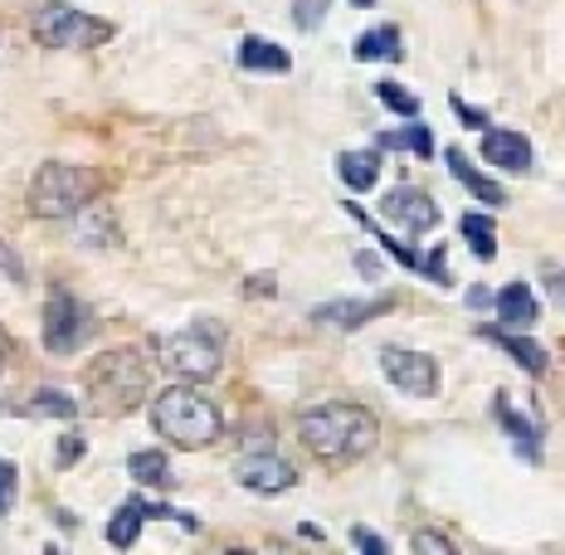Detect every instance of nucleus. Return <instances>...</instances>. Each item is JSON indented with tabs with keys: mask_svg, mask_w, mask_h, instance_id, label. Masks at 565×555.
Returning <instances> with one entry per match:
<instances>
[{
	"mask_svg": "<svg viewBox=\"0 0 565 555\" xmlns=\"http://www.w3.org/2000/svg\"><path fill=\"white\" fill-rule=\"evenodd\" d=\"M409 546H415L419 555H424V551H439V555H454V551H458L449 536H439V531H415V536H409Z\"/></svg>",
	"mask_w": 565,
	"mask_h": 555,
	"instance_id": "cd10ccee",
	"label": "nucleus"
},
{
	"mask_svg": "<svg viewBox=\"0 0 565 555\" xmlns=\"http://www.w3.org/2000/svg\"><path fill=\"white\" fill-rule=\"evenodd\" d=\"M298 439L317 463L347 468V463H361V458L375 448L381 424H375V415L366 405H347V399H341V405H317L312 415H302Z\"/></svg>",
	"mask_w": 565,
	"mask_h": 555,
	"instance_id": "f257e3e1",
	"label": "nucleus"
},
{
	"mask_svg": "<svg viewBox=\"0 0 565 555\" xmlns=\"http://www.w3.org/2000/svg\"><path fill=\"white\" fill-rule=\"evenodd\" d=\"M88 395L98 399L103 415H127L141 395H147V361L137 351H108L88 371Z\"/></svg>",
	"mask_w": 565,
	"mask_h": 555,
	"instance_id": "39448f33",
	"label": "nucleus"
},
{
	"mask_svg": "<svg viewBox=\"0 0 565 555\" xmlns=\"http://www.w3.org/2000/svg\"><path fill=\"white\" fill-rule=\"evenodd\" d=\"M0 268H6L10 282H25V264L15 258V249H10V244H0Z\"/></svg>",
	"mask_w": 565,
	"mask_h": 555,
	"instance_id": "7c9ffc66",
	"label": "nucleus"
},
{
	"mask_svg": "<svg viewBox=\"0 0 565 555\" xmlns=\"http://www.w3.org/2000/svg\"><path fill=\"white\" fill-rule=\"evenodd\" d=\"M482 161L498 171L522 175V171H532V141L522 132H488L482 137Z\"/></svg>",
	"mask_w": 565,
	"mask_h": 555,
	"instance_id": "9b49d317",
	"label": "nucleus"
},
{
	"mask_svg": "<svg viewBox=\"0 0 565 555\" xmlns=\"http://www.w3.org/2000/svg\"><path fill=\"white\" fill-rule=\"evenodd\" d=\"M34 40L44 44V50H98V44L113 40V25L98 15H88V10H74L64 6V0H50V6L34 15Z\"/></svg>",
	"mask_w": 565,
	"mask_h": 555,
	"instance_id": "423d86ee",
	"label": "nucleus"
},
{
	"mask_svg": "<svg viewBox=\"0 0 565 555\" xmlns=\"http://www.w3.org/2000/svg\"><path fill=\"white\" fill-rule=\"evenodd\" d=\"M74 220H78V234H84L93 249H113V244L122 239V234H117V224H113V215H108V205H98V200L78 210Z\"/></svg>",
	"mask_w": 565,
	"mask_h": 555,
	"instance_id": "2eb2a0df",
	"label": "nucleus"
},
{
	"mask_svg": "<svg viewBox=\"0 0 565 555\" xmlns=\"http://www.w3.org/2000/svg\"><path fill=\"white\" fill-rule=\"evenodd\" d=\"M93 332H98V322H93V312L84 302L74 298V292L54 288L50 302H44V346L54 351V356H74L78 346H88Z\"/></svg>",
	"mask_w": 565,
	"mask_h": 555,
	"instance_id": "0eeeda50",
	"label": "nucleus"
},
{
	"mask_svg": "<svg viewBox=\"0 0 565 555\" xmlns=\"http://www.w3.org/2000/svg\"><path fill=\"white\" fill-rule=\"evenodd\" d=\"M84 434H64V444H58V468H68V463H78L84 458Z\"/></svg>",
	"mask_w": 565,
	"mask_h": 555,
	"instance_id": "c756f323",
	"label": "nucleus"
},
{
	"mask_svg": "<svg viewBox=\"0 0 565 555\" xmlns=\"http://www.w3.org/2000/svg\"><path fill=\"white\" fill-rule=\"evenodd\" d=\"M356 6H371V0H356Z\"/></svg>",
	"mask_w": 565,
	"mask_h": 555,
	"instance_id": "f704fd0d",
	"label": "nucleus"
},
{
	"mask_svg": "<svg viewBox=\"0 0 565 555\" xmlns=\"http://www.w3.org/2000/svg\"><path fill=\"white\" fill-rule=\"evenodd\" d=\"M381 371L395 389H405V395H415V399H434L439 395V381H444L439 361H434L429 351H409V346H385Z\"/></svg>",
	"mask_w": 565,
	"mask_h": 555,
	"instance_id": "6e6552de",
	"label": "nucleus"
},
{
	"mask_svg": "<svg viewBox=\"0 0 565 555\" xmlns=\"http://www.w3.org/2000/svg\"><path fill=\"white\" fill-rule=\"evenodd\" d=\"M498 317L508 327H532L536 322V298L526 282H508V288L498 292Z\"/></svg>",
	"mask_w": 565,
	"mask_h": 555,
	"instance_id": "f3484780",
	"label": "nucleus"
},
{
	"mask_svg": "<svg viewBox=\"0 0 565 555\" xmlns=\"http://www.w3.org/2000/svg\"><path fill=\"white\" fill-rule=\"evenodd\" d=\"M127 472H132V482H141V488H171V463L157 448H141V453L127 458Z\"/></svg>",
	"mask_w": 565,
	"mask_h": 555,
	"instance_id": "a211bd4d",
	"label": "nucleus"
},
{
	"mask_svg": "<svg viewBox=\"0 0 565 555\" xmlns=\"http://www.w3.org/2000/svg\"><path fill=\"white\" fill-rule=\"evenodd\" d=\"M449 171H454V181H458V185H468V191L482 200V205H502V185H492L488 175H478L473 167H468V157H463L458 147L449 151Z\"/></svg>",
	"mask_w": 565,
	"mask_h": 555,
	"instance_id": "6ab92c4d",
	"label": "nucleus"
},
{
	"mask_svg": "<svg viewBox=\"0 0 565 555\" xmlns=\"http://www.w3.org/2000/svg\"><path fill=\"white\" fill-rule=\"evenodd\" d=\"M234 482H239V488H249V492L274 498V492L298 488V468L282 463L278 453H254V458H239V463H234Z\"/></svg>",
	"mask_w": 565,
	"mask_h": 555,
	"instance_id": "9d476101",
	"label": "nucleus"
},
{
	"mask_svg": "<svg viewBox=\"0 0 565 555\" xmlns=\"http://www.w3.org/2000/svg\"><path fill=\"white\" fill-rule=\"evenodd\" d=\"M6 361H10V341L0 337V365H6Z\"/></svg>",
	"mask_w": 565,
	"mask_h": 555,
	"instance_id": "72a5a7b5",
	"label": "nucleus"
},
{
	"mask_svg": "<svg viewBox=\"0 0 565 555\" xmlns=\"http://www.w3.org/2000/svg\"><path fill=\"white\" fill-rule=\"evenodd\" d=\"M375 98H381L391 113H399V117H419V98L405 84H381L375 88Z\"/></svg>",
	"mask_w": 565,
	"mask_h": 555,
	"instance_id": "a878e982",
	"label": "nucleus"
},
{
	"mask_svg": "<svg viewBox=\"0 0 565 555\" xmlns=\"http://www.w3.org/2000/svg\"><path fill=\"white\" fill-rule=\"evenodd\" d=\"M399 30L395 25H381V30H366L356 40V58H399Z\"/></svg>",
	"mask_w": 565,
	"mask_h": 555,
	"instance_id": "412c9836",
	"label": "nucleus"
},
{
	"mask_svg": "<svg viewBox=\"0 0 565 555\" xmlns=\"http://www.w3.org/2000/svg\"><path fill=\"white\" fill-rule=\"evenodd\" d=\"M498 419H502V429L512 434L516 448H522L526 458H536V453H541V444H536L541 434H536V424H532V419H522V415H516V409H508V405H498Z\"/></svg>",
	"mask_w": 565,
	"mask_h": 555,
	"instance_id": "4be33fe9",
	"label": "nucleus"
},
{
	"mask_svg": "<svg viewBox=\"0 0 565 555\" xmlns=\"http://www.w3.org/2000/svg\"><path fill=\"white\" fill-rule=\"evenodd\" d=\"M351 541H356V546L366 551V555H385V541L375 536V531H366V526H356V531H351Z\"/></svg>",
	"mask_w": 565,
	"mask_h": 555,
	"instance_id": "2f4dec72",
	"label": "nucleus"
},
{
	"mask_svg": "<svg viewBox=\"0 0 565 555\" xmlns=\"http://www.w3.org/2000/svg\"><path fill=\"white\" fill-rule=\"evenodd\" d=\"M482 337H492L498 341L502 351H508V356L522 365V371H532V375H541L551 365V356H546V346H536V341H526V337H516V332H498V327H488V332Z\"/></svg>",
	"mask_w": 565,
	"mask_h": 555,
	"instance_id": "4468645a",
	"label": "nucleus"
},
{
	"mask_svg": "<svg viewBox=\"0 0 565 555\" xmlns=\"http://www.w3.org/2000/svg\"><path fill=\"white\" fill-rule=\"evenodd\" d=\"M239 64L254 68V74H288L292 58H288V50H278V44H268V40H258V34H249V40L239 44Z\"/></svg>",
	"mask_w": 565,
	"mask_h": 555,
	"instance_id": "ddd939ff",
	"label": "nucleus"
},
{
	"mask_svg": "<svg viewBox=\"0 0 565 555\" xmlns=\"http://www.w3.org/2000/svg\"><path fill=\"white\" fill-rule=\"evenodd\" d=\"M141 522H147V516H141L132 502H127V506H117V516L108 522V541H113V546H122V551H127V546H137Z\"/></svg>",
	"mask_w": 565,
	"mask_h": 555,
	"instance_id": "5701e85b",
	"label": "nucleus"
},
{
	"mask_svg": "<svg viewBox=\"0 0 565 555\" xmlns=\"http://www.w3.org/2000/svg\"><path fill=\"white\" fill-rule=\"evenodd\" d=\"M337 171L351 191H371V185L381 181V157H375V151H341Z\"/></svg>",
	"mask_w": 565,
	"mask_h": 555,
	"instance_id": "dca6fc26",
	"label": "nucleus"
},
{
	"mask_svg": "<svg viewBox=\"0 0 565 555\" xmlns=\"http://www.w3.org/2000/svg\"><path fill=\"white\" fill-rule=\"evenodd\" d=\"M449 103H454V113L463 117V122H473V127H488V113H482V108H468L463 98H449Z\"/></svg>",
	"mask_w": 565,
	"mask_h": 555,
	"instance_id": "473e14b6",
	"label": "nucleus"
},
{
	"mask_svg": "<svg viewBox=\"0 0 565 555\" xmlns=\"http://www.w3.org/2000/svg\"><path fill=\"white\" fill-rule=\"evenodd\" d=\"M103 195V181L93 167H74V161H44L30 181V215L40 220H74L84 205Z\"/></svg>",
	"mask_w": 565,
	"mask_h": 555,
	"instance_id": "7ed1b4c3",
	"label": "nucleus"
},
{
	"mask_svg": "<svg viewBox=\"0 0 565 555\" xmlns=\"http://www.w3.org/2000/svg\"><path fill=\"white\" fill-rule=\"evenodd\" d=\"M157 365H167L181 381H215L220 365H225V327L220 322H195L185 332H171L157 341Z\"/></svg>",
	"mask_w": 565,
	"mask_h": 555,
	"instance_id": "20e7f679",
	"label": "nucleus"
},
{
	"mask_svg": "<svg viewBox=\"0 0 565 555\" xmlns=\"http://www.w3.org/2000/svg\"><path fill=\"white\" fill-rule=\"evenodd\" d=\"M327 6H332V0H298V6H292V25H298V30H317L327 20Z\"/></svg>",
	"mask_w": 565,
	"mask_h": 555,
	"instance_id": "bb28decb",
	"label": "nucleus"
},
{
	"mask_svg": "<svg viewBox=\"0 0 565 555\" xmlns=\"http://www.w3.org/2000/svg\"><path fill=\"white\" fill-rule=\"evenodd\" d=\"M15 506V463L10 458H0V516Z\"/></svg>",
	"mask_w": 565,
	"mask_h": 555,
	"instance_id": "c85d7f7f",
	"label": "nucleus"
},
{
	"mask_svg": "<svg viewBox=\"0 0 565 555\" xmlns=\"http://www.w3.org/2000/svg\"><path fill=\"white\" fill-rule=\"evenodd\" d=\"M30 409H34V415H54V419H74L78 415V405L64 395V389H34Z\"/></svg>",
	"mask_w": 565,
	"mask_h": 555,
	"instance_id": "393cba45",
	"label": "nucleus"
},
{
	"mask_svg": "<svg viewBox=\"0 0 565 555\" xmlns=\"http://www.w3.org/2000/svg\"><path fill=\"white\" fill-rule=\"evenodd\" d=\"M381 147H391V151H415V157H434V137H429V127H405V132H385V137H381Z\"/></svg>",
	"mask_w": 565,
	"mask_h": 555,
	"instance_id": "b1692460",
	"label": "nucleus"
},
{
	"mask_svg": "<svg viewBox=\"0 0 565 555\" xmlns=\"http://www.w3.org/2000/svg\"><path fill=\"white\" fill-rule=\"evenodd\" d=\"M395 307V298H371V302H327L312 312V322H332V327H347V332H356V327H366L371 317H385Z\"/></svg>",
	"mask_w": 565,
	"mask_h": 555,
	"instance_id": "f8f14e48",
	"label": "nucleus"
},
{
	"mask_svg": "<svg viewBox=\"0 0 565 555\" xmlns=\"http://www.w3.org/2000/svg\"><path fill=\"white\" fill-rule=\"evenodd\" d=\"M381 215L391 220V224H399L405 234L439 230V205H434V195L415 191V185H395V191L381 200Z\"/></svg>",
	"mask_w": 565,
	"mask_h": 555,
	"instance_id": "1a4fd4ad",
	"label": "nucleus"
},
{
	"mask_svg": "<svg viewBox=\"0 0 565 555\" xmlns=\"http://www.w3.org/2000/svg\"><path fill=\"white\" fill-rule=\"evenodd\" d=\"M463 239L473 244V254L482 258V264L498 258V224H492L488 215H463Z\"/></svg>",
	"mask_w": 565,
	"mask_h": 555,
	"instance_id": "aec40b11",
	"label": "nucleus"
},
{
	"mask_svg": "<svg viewBox=\"0 0 565 555\" xmlns=\"http://www.w3.org/2000/svg\"><path fill=\"white\" fill-rule=\"evenodd\" d=\"M151 429L175 448H210L225 434V415L195 385H171L151 399Z\"/></svg>",
	"mask_w": 565,
	"mask_h": 555,
	"instance_id": "f03ea898",
	"label": "nucleus"
}]
</instances>
